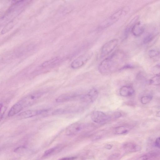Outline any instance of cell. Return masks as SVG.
Returning a JSON list of instances; mask_svg holds the SVG:
<instances>
[{
    "label": "cell",
    "instance_id": "7a4b0ae2",
    "mask_svg": "<svg viewBox=\"0 0 160 160\" xmlns=\"http://www.w3.org/2000/svg\"><path fill=\"white\" fill-rule=\"evenodd\" d=\"M45 93L44 92H37L29 94L22 98L12 107L8 112V116L12 117L24 108L33 104Z\"/></svg>",
    "mask_w": 160,
    "mask_h": 160
},
{
    "label": "cell",
    "instance_id": "30bf717a",
    "mask_svg": "<svg viewBox=\"0 0 160 160\" xmlns=\"http://www.w3.org/2000/svg\"><path fill=\"white\" fill-rule=\"evenodd\" d=\"M61 61V58L60 57H54L43 62L40 67L43 68H50L58 64Z\"/></svg>",
    "mask_w": 160,
    "mask_h": 160
},
{
    "label": "cell",
    "instance_id": "ac0fdd59",
    "mask_svg": "<svg viewBox=\"0 0 160 160\" xmlns=\"http://www.w3.org/2000/svg\"><path fill=\"white\" fill-rule=\"evenodd\" d=\"M14 24L12 21L10 22L6 25L1 31V33L4 34L9 31L13 27Z\"/></svg>",
    "mask_w": 160,
    "mask_h": 160
},
{
    "label": "cell",
    "instance_id": "ba28073f",
    "mask_svg": "<svg viewBox=\"0 0 160 160\" xmlns=\"http://www.w3.org/2000/svg\"><path fill=\"white\" fill-rule=\"evenodd\" d=\"M98 92L95 88H92L85 95L82 96L81 100L86 103H91L94 102L98 98Z\"/></svg>",
    "mask_w": 160,
    "mask_h": 160
},
{
    "label": "cell",
    "instance_id": "d6986e66",
    "mask_svg": "<svg viewBox=\"0 0 160 160\" xmlns=\"http://www.w3.org/2000/svg\"><path fill=\"white\" fill-rule=\"evenodd\" d=\"M152 98V96L150 95L143 96L141 98V102L143 104H148L151 101Z\"/></svg>",
    "mask_w": 160,
    "mask_h": 160
},
{
    "label": "cell",
    "instance_id": "9c48e42d",
    "mask_svg": "<svg viewBox=\"0 0 160 160\" xmlns=\"http://www.w3.org/2000/svg\"><path fill=\"white\" fill-rule=\"evenodd\" d=\"M109 117L104 112L100 111H95L91 115V118L95 122L100 123L107 121Z\"/></svg>",
    "mask_w": 160,
    "mask_h": 160
},
{
    "label": "cell",
    "instance_id": "e0dca14e",
    "mask_svg": "<svg viewBox=\"0 0 160 160\" xmlns=\"http://www.w3.org/2000/svg\"><path fill=\"white\" fill-rule=\"evenodd\" d=\"M160 75L159 74H156L152 77L149 81V84L150 85L158 86L160 84Z\"/></svg>",
    "mask_w": 160,
    "mask_h": 160
},
{
    "label": "cell",
    "instance_id": "f546056e",
    "mask_svg": "<svg viewBox=\"0 0 160 160\" xmlns=\"http://www.w3.org/2000/svg\"><path fill=\"white\" fill-rule=\"evenodd\" d=\"M104 147L107 149L110 150L112 148V146L110 144H107L105 145Z\"/></svg>",
    "mask_w": 160,
    "mask_h": 160
},
{
    "label": "cell",
    "instance_id": "d4e9b609",
    "mask_svg": "<svg viewBox=\"0 0 160 160\" xmlns=\"http://www.w3.org/2000/svg\"><path fill=\"white\" fill-rule=\"evenodd\" d=\"M119 153H115L110 155L108 157V159L110 160L115 159L118 158L120 156Z\"/></svg>",
    "mask_w": 160,
    "mask_h": 160
},
{
    "label": "cell",
    "instance_id": "484cf974",
    "mask_svg": "<svg viewBox=\"0 0 160 160\" xmlns=\"http://www.w3.org/2000/svg\"><path fill=\"white\" fill-rule=\"evenodd\" d=\"M159 141H160V137H158L156 139L155 141V146L157 147L158 148H160Z\"/></svg>",
    "mask_w": 160,
    "mask_h": 160
},
{
    "label": "cell",
    "instance_id": "9a60e30c",
    "mask_svg": "<svg viewBox=\"0 0 160 160\" xmlns=\"http://www.w3.org/2000/svg\"><path fill=\"white\" fill-rule=\"evenodd\" d=\"M130 129V128L129 127L121 126L116 127L115 128V131L117 134L121 135L127 133Z\"/></svg>",
    "mask_w": 160,
    "mask_h": 160
},
{
    "label": "cell",
    "instance_id": "f1b7e54d",
    "mask_svg": "<svg viewBox=\"0 0 160 160\" xmlns=\"http://www.w3.org/2000/svg\"><path fill=\"white\" fill-rule=\"evenodd\" d=\"M122 114L121 113L119 112H117L115 113L114 115L115 118H119L121 116Z\"/></svg>",
    "mask_w": 160,
    "mask_h": 160
},
{
    "label": "cell",
    "instance_id": "52a82bcc",
    "mask_svg": "<svg viewBox=\"0 0 160 160\" xmlns=\"http://www.w3.org/2000/svg\"><path fill=\"white\" fill-rule=\"evenodd\" d=\"M48 110L49 109H47L27 110L20 113L18 117L20 119H25L31 118L47 112Z\"/></svg>",
    "mask_w": 160,
    "mask_h": 160
},
{
    "label": "cell",
    "instance_id": "8992f818",
    "mask_svg": "<svg viewBox=\"0 0 160 160\" xmlns=\"http://www.w3.org/2000/svg\"><path fill=\"white\" fill-rule=\"evenodd\" d=\"M118 42L117 39L111 40L105 43L101 50V56L103 57L112 51L117 46Z\"/></svg>",
    "mask_w": 160,
    "mask_h": 160
},
{
    "label": "cell",
    "instance_id": "4fadbf2b",
    "mask_svg": "<svg viewBox=\"0 0 160 160\" xmlns=\"http://www.w3.org/2000/svg\"><path fill=\"white\" fill-rule=\"evenodd\" d=\"M77 97V95L72 93H66L62 94L56 99L58 102H63L72 100Z\"/></svg>",
    "mask_w": 160,
    "mask_h": 160
},
{
    "label": "cell",
    "instance_id": "6da1fadb",
    "mask_svg": "<svg viewBox=\"0 0 160 160\" xmlns=\"http://www.w3.org/2000/svg\"><path fill=\"white\" fill-rule=\"evenodd\" d=\"M126 56L122 51L117 50L103 60L99 64L98 69L102 74L106 75L121 69L125 65Z\"/></svg>",
    "mask_w": 160,
    "mask_h": 160
},
{
    "label": "cell",
    "instance_id": "603a6c76",
    "mask_svg": "<svg viewBox=\"0 0 160 160\" xmlns=\"http://www.w3.org/2000/svg\"><path fill=\"white\" fill-rule=\"evenodd\" d=\"M159 54V52L157 50L151 49L148 52V55L150 58H153L158 56Z\"/></svg>",
    "mask_w": 160,
    "mask_h": 160
},
{
    "label": "cell",
    "instance_id": "3957f363",
    "mask_svg": "<svg viewBox=\"0 0 160 160\" xmlns=\"http://www.w3.org/2000/svg\"><path fill=\"white\" fill-rule=\"evenodd\" d=\"M89 126L85 124L76 122L70 125L65 131L67 135L71 136L78 134L87 130Z\"/></svg>",
    "mask_w": 160,
    "mask_h": 160
},
{
    "label": "cell",
    "instance_id": "83f0119b",
    "mask_svg": "<svg viewBox=\"0 0 160 160\" xmlns=\"http://www.w3.org/2000/svg\"><path fill=\"white\" fill-rule=\"evenodd\" d=\"M76 158H77V157H71L63 158H61V159L63 160H72L75 159Z\"/></svg>",
    "mask_w": 160,
    "mask_h": 160
},
{
    "label": "cell",
    "instance_id": "7c38bea8",
    "mask_svg": "<svg viewBox=\"0 0 160 160\" xmlns=\"http://www.w3.org/2000/svg\"><path fill=\"white\" fill-rule=\"evenodd\" d=\"M134 92L133 88L130 86L125 85L122 86L119 90L121 96L128 97L132 96Z\"/></svg>",
    "mask_w": 160,
    "mask_h": 160
},
{
    "label": "cell",
    "instance_id": "5b68a950",
    "mask_svg": "<svg viewBox=\"0 0 160 160\" xmlns=\"http://www.w3.org/2000/svg\"><path fill=\"white\" fill-rule=\"evenodd\" d=\"M123 11V9H121L115 12L102 23L101 28H103L108 27L117 22L122 16Z\"/></svg>",
    "mask_w": 160,
    "mask_h": 160
},
{
    "label": "cell",
    "instance_id": "2e32d148",
    "mask_svg": "<svg viewBox=\"0 0 160 160\" xmlns=\"http://www.w3.org/2000/svg\"><path fill=\"white\" fill-rule=\"evenodd\" d=\"M158 153L155 152H150L147 153L140 157L139 159L149 160L154 159L158 156Z\"/></svg>",
    "mask_w": 160,
    "mask_h": 160
},
{
    "label": "cell",
    "instance_id": "44dd1931",
    "mask_svg": "<svg viewBox=\"0 0 160 160\" xmlns=\"http://www.w3.org/2000/svg\"><path fill=\"white\" fill-rule=\"evenodd\" d=\"M154 37V36L152 34H150L147 35L143 39V43L145 44L150 43L153 40Z\"/></svg>",
    "mask_w": 160,
    "mask_h": 160
},
{
    "label": "cell",
    "instance_id": "cb8c5ba5",
    "mask_svg": "<svg viewBox=\"0 0 160 160\" xmlns=\"http://www.w3.org/2000/svg\"><path fill=\"white\" fill-rule=\"evenodd\" d=\"M6 110V108L4 107L3 104L0 103V122L1 120L3 114Z\"/></svg>",
    "mask_w": 160,
    "mask_h": 160
},
{
    "label": "cell",
    "instance_id": "ffe728a7",
    "mask_svg": "<svg viewBox=\"0 0 160 160\" xmlns=\"http://www.w3.org/2000/svg\"><path fill=\"white\" fill-rule=\"evenodd\" d=\"M58 147L56 146L50 148L45 151L43 154L44 157H46L52 154L55 152Z\"/></svg>",
    "mask_w": 160,
    "mask_h": 160
},
{
    "label": "cell",
    "instance_id": "277c9868",
    "mask_svg": "<svg viewBox=\"0 0 160 160\" xmlns=\"http://www.w3.org/2000/svg\"><path fill=\"white\" fill-rule=\"evenodd\" d=\"M93 55L92 52H89L79 56L71 64V67L74 69L79 68L85 64Z\"/></svg>",
    "mask_w": 160,
    "mask_h": 160
},
{
    "label": "cell",
    "instance_id": "5bb4252c",
    "mask_svg": "<svg viewBox=\"0 0 160 160\" xmlns=\"http://www.w3.org/2000/svg\"><path fill=\"white\" fill-rule=\"evenodd\" d=\"M144 31L143 27L140 25L139 22L135 23L131 30L133 34L136 36L141 35L143 32Z\"/></svg>",
    "mask_w": 160,
    "mask_h": 160
},
{
    "label": "cell",
    "instance_id": "7402d4cb",
    "mask_svg": "<svg viewBox=\"0 0 160 160\" xmlns=\"http://www.w3.org/2000/svg\"><path fill=\"white\" fill-rule=\"evenodd\" d=\"M68 111L69 110L63 108H58L53 111L52 114L53 115H60L68 112Z\"/></svg>",
    "mask_w": 160,
    "mask_h": 160
},
{
    "label": "cell",
    "instance_id": "8fae6325",
    "mask_svg": "<svg viewBox=\"0 0 160 160\" xmlns=\"http://www.w3.org/2000/svg\"><path fill=\"white\" fill-rule=\"evenodd\" d=\"M122 147L125 151L129 152H135L141 149V147L140 146L131 142L125 143L123 144Z\"/></svg>",
    "mask_w": 160,
    "mask_h": 160
},
{
    "label": "cell",
    "instance_id": "4316f807",
    "mask_svg": "<svg viewBox=\"0 0 160 160\" xmlns=\"http://www.w3.org/2000/svg\"><path fill=\"white\" fill-rule=\"evenodd\" d=\"M24 0H12V5H16L19 4Z\"/></svg>",
    "mask_w": 160,
    "mask_h": 160
}]
</instances>
